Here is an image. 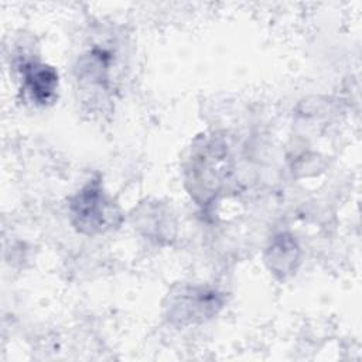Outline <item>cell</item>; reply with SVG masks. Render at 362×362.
Wrapping results in <instances>:
<instances>
[{"mask_svg":"<svg viewBox=\"0 0 362 362\" xmlns=\"http://www.w3.org/2000/svg\"><path fill=\"white\" fill-rule=\"evenodd\" d=\"M74 215L78 218L81 228H88L89 232L107 226V202L99 188L88 187L74 202Z\"/></svg>","mask_w":362,"mask_h":362,"instance_id":"6da1fadb","label":"cell"},{"mask_svg":"<svg viewBox=\"0 0 362 362\" xmlns=\"http://www.w3.org/2000/svg\"><path fill=\"white\" fill-rule=\"evenodd\" d=\"M24 90L37 103H48L54 99L58 76L49 66L41 64H27L23 69Z\"/></svg>","mask_w":362,"mask_h":362,"instance_id":"7a4b0ae2","label":"cell"}]
</instances>
